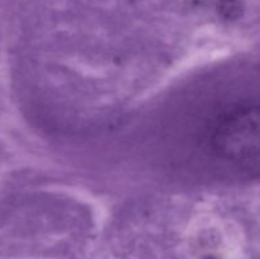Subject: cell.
Returning a JSON list of instances; mask_svg holds the SVG:
<instances>
[{
    "label": "cell",
    "instance_id": "obj_1",
    "mask_svg": "<svg viewBox=\"0 0 260 259\" xmlns=\"http://www.w3.org/2000/svg\"><path fill=\"white\" fill-rule=\"evenodd\" d=\"M215 145L225 156L260 151V111L249 109L223 119L215 134Z\"/></svg>",
    "mask_w": 260,
    "mask_h": 259
},
{
    "label": "cell",
    "instance_id": "obj_2",
    "mask_svg": "<svg viewBox=\"0 0 260 259\" xmlns=\"http://www.w3.org/2000/svg\"><path fill=\"white\" fill-rule=\"evenodd\" d=\"M221 14L228 17L229 19L240 17L243 13V3L241 0H222L220 4Z\"/></svg>",
    "mask_w": 260,
    "mask_h": 259
}]
</instances>
